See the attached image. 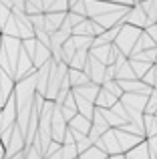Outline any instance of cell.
Masks as SVG:
<instances>
[{
    "label": "cell",
    "instance_id": "cell-30",
    "mask_svg": "<svg viewBox=\"0 0 157 159\" xmlns=\"http://www.w3.org/2000/svg\"><path fill=\"white\" fill-rule=\"evenodd\" d=\"M87 16H81V14H77V12H73V10H69L67 12V18H65V22H69L71 26H77L78 22H83Z\"/></svg>",
    "mask_w": 157,
    "mask_h": 159
},
{
    "label": "cell",
    "instance_id": "cell-25",
    "mask_svg": "<svg viewBox=\"0 0 157 159\" xmlns=\"http://www.w3.org/2000/svg\"><path fill=\"white\" fill-rule=\"evenodd\" d=\"M73 44L77 47V51H91L93 47V36H78V34H73Z\"/></svg>",
    "mask_w": 157,
    "mask_h": 159
},
{
    "label": "cell",
    "instance_id": "cell-37",
    "mask_svg": "<svg viewBox=\"0 0 157 159\" xmlns=\"http://www.w3.org/2000/svg\"><path fill=\"white\" fill-rule=\"evenodd\" d=\"M77 2H78V0H69V10H71V6H75Z\"/></svg>",
    "mask_w": 157,
    "mask_h": 159
},
{
    "label": "cell",
    "instance_id": "cell-24",
    "mask_svg": "<svg viewBox=\"0 0 157 159\" xmlns=\"http://www.w3.org/2000/svg\"><path fill=\"white\" fill-rule=\"evenodd\" d=\"M99 109H101V107H99ZM101 113H103V117H105V119H107V123H109V125H111V127H113V129L121 127V125L125 123V121H123L121 117H119L117 113L113 111V109H101Z\"/></svg>",
    "mask_w": 157,
    "mask_h": 159
},
{
    "label": "cell",
    "instance_id": "cell-1",
    "mask_svg": "<svg viewBox=\"0 0 157 159\" xmlns=\"http://www.w3.org/2000/svg\"><path fill=\"white\" fill-rule=\"evenodd\" d=\"M85 8H87V18L101 24L105 30L115 26V24H125L123 18L129 10V6H125V4L107 2V0H85Z\"/></svg>",
    "mask_w": 157,
    "mask_h": 159
},
{
    "label": "cell",
    "instance_id": "cell-12",
    "mask_svg": "<svg viewBox=\"0 0 157 159\" xmlns=\"http://www.w3.org/2000/svg\"><path fill=\"white\" fill-rule=\"evenodd\" d=\"M99 91H101V85H97V83H87V85H83V87H75L73 93H77V95H81V97H85V99H89V101L95 103Z\"/></svg>",
    "mask_w": 157,
    "mask_h": 159
},
{
    "label": "cell",
    "instance_id": "cell-29",
    "mask_svg": "<svg viewBox=\"0 0 157 159\" xmlns=\"http://www.w3.org/2000/svg\"><path fill=\"white\" fill-rule=\"evenodd\" d=\"M24 159H44V155L36 145H28V147H24Z\"/></svg>",
    "mask_w": 157,
    "mask_h": 159
},
{
    "label": "cell",
    "instance_id": "cell-20",
    "mask_svg": "<svg viewBox=\"0 0 157 159\" xmlns=\"http://www.w3.org/2000/svg\"><path fill=\"white\" fill-rule=\"evenodd\" d=\"M129 65H131V69H133V73H135V77H137V79H143V75H145L147 70L153 66L151 62L137 61V58H129Z\"/></svg>",
    "mask_w": 157,
    "mask_h": 159
},
{
    "label": "cell",
    "instance_id": "cell-14",
    "mask_svg": "<svg viewBox=\"0 0 157 159\" xmlns=\"http://www.w3.org/2000/svg\"><path fill=\"white\" fill-rule=\"evenodd\" d=\"M69 83H71V89H75V87H83V85H87V83H91V79L85 70L71 69V66H69Z\"/></svg>",
    "mask_w": 157,
    "mask_h": 159
},
{
    "label": "cell",
    "instance_id": "cell-19",
    "mask_svg": "<svg viewBox=\"0 0 157 159\" xmlns=\"http://www.w3.org/2000/svg\"><path fill=\"white\" fill-rule=\"evenodd\" d=\"M143 127H145V139L157 135V115H147L143 113Z\"/></svg>",
    "mask_w": 157,
    "mask_h": 159
},
{
    "label": "cell",
    "instance_id": "cell-17",
    "mask_svg": "<svg viewBox=\"0 0 157 159\" xmlns=\"http://www.w3.org/2000/svg\"><path fill=\"white\" fill-rule=\"evenodd\" d=\"M44 12H69V0H43Z\"/></svg>",
    "mask_w": 157,
    "mask_h": 159
},
{
    "label": "cell",
    "instance_id": "cell-16",
    "mask_svg": "<svg viewBox=\"0 0 157 159\" xmlns=\"http://www.w3.org/2000/svg\"><path fill=\"white\" fill-rule=\"evenodd\" d=\"M157 44H155V40L151 39L149 34H147L145 30L141 32V34H139V40H137V44H135V48H133V52L131 54H137V52H141V51H147V48H155ZM129 54V57H131Z\"/></svg>",
    "mask_w": 157,
    "mask_h": 159
},
{
    "label": "cell",
    "instance_id": "cell-27",
    "mask_svg": "<svg viewBox=\"0 0 157 159\" xmlns=\"http://www.w3.org/2000/svg\"><path fill=\"white\" fill-rule=\"evenodd\" d=\"M103 89H107L109 93H113L115 97H119L121 99V95H123V89H121V85H119V81L117 79H113V81H107V83H103Z\"/></svg>",
    "mask_w": 157,
    "mask_h": 159
},
{
    "label": "cell",
    "instance_id": "cell-43",
    "mask_svg": "<svg viewBox=\"0 0 157 159\" xmlns=\"http://www.w3.org/2000/svg\"><path fill=\"white\" fill-rule=\"evenodd\" d=\"M155 115H157V111H155Z\"/></svg>",
    "mask_w": 157,
    "mask_h": 159
},
{
    "label": "cell",
    "instance_id": "cell-11",
    "mask_svg": "<svg viewBox=\"0 0 157 159\" xmlns=\"http://www.w3.org/2000/svg\"><path fill=\"white\" fill-rule=\"evenodd\" d=\"M91 125H93V123H91V119L83 117L81 113H77V115L69 121V129H73V131H77V133H83V135H89Z\"/></svg>",
    "mask_w": 157,
    "mask_h": 159
},
{
    "label": "cell",
    "instance_id": "cell-9",
    "mask_svg": "<svg viewBox=\"0 0 157 159\" xmlns=\"http://www.w3.org/2000/svg\"><path fill=\"white\" fill-rule=\"evenodd\" d=\"M65 18H67V12H44V32L52 34L55 30H59Z\"/></svg>",
    "mask_w": 157,
    "mask_h": 159
},
{
    "label": "cell",
    "instance_id": "cell-3",
    "mask_svg": "<svg viewBox=\"0 0 157 159\" xmlns=\"http://www.w3.org/2000/svg\"><path fill=\"white\" fill-rule=\"evenodd\" d=\"M141 32H143V30H141V28H137V26L123 24L113 44H115V47H117L123 54H125V57H129V54L133 52V48H135V44H137L139 34H141Z\"/></svg>",
    "mask_w": 157,
    "mask_h": 159
},
{
    "label": "cell",
    "instance_id": "cell-39",
    "mask_svg": "<svg viewBox=\"0 0 157 159\" xmlns=\"http://www.w3.org/2000/svg\"><path fill=\"white\" fill-rule=\"evenodd\" d=\"M0 135H2V117H0Z\"/></svg>",
    "mask_w": 157,
    "mask_h": 159
},
{
    "label": "cell",
    "instance_id": "cell-35",
    "mask_svg": "<svg viewBox=\"0 0 157 159\" xmlns=\"http://www.w3.org/2000/svg\"><path fill=\"white\" fill-rule=\"evenodd\" d=\"M107 159H127V157H125V153H115V155H109Z\"/></svg>",
    "mask_w": 157,
    "mask_h": 159
},
{
    "label": "cell",
    "instance_id": "cell-4",
    "mask_svg": "<svg viewBox=\"0 0 157 159\" xmlns=\"http://www.w3.org/2000/svg\"><path fill=\"white\" fill-rule=\"evenodd\" d=\"M123 22L131 24V26H137V28H141V30H145V28L149 26V18H147L145 10L141 8V4H139V2L133 4V6H129L125 18H123Z\"/></svg>",
    "mask_w": 157,
    "mask_h": 159
},
{
    "label": "cell",
    "instance_id": "cell-22",
    "mask_svg": "<svg viewBox=\"0 0 157 159\" xmlns=\"http://www.w3.org/2000/svg\"><path fill=\"white\" fill-rule=\"evenodd\" d=\"M87 61H89V51H77L75 57L71 58V62H69V66H71V69L83 70V69H85V65H87Z\"/></svg>",
    "mask_w": 157,
    "mask_h": 159
},
{
    "label": "cell",
    "instance_id": "cell-41",
    "mask_svg": "<svg viewBox=\"0 0 157 159\" xmlns=\"http://www.w3.org/2000/svg\"><path fill=\"white\" fill-rule=\"evenodd\" d=\"M153 65H155V66H157V57H155V62H153Z\"/></svg>",
    "mask_w": 157,
    "mask_h": 159
},
{
    "label": "cell",
    "instance_id": "cell-34",
    "mask_svg": "<svg viewBox=\"0 0 157 159\" xmlns=\"http://www.w3.org/2000/svg\"><path fill=\"white\" fill-rule=\"evenodd\" d=\"M107 2H117V4H125V6H133V4H137L135 0H107Z\"/></svg>",
    "mask_w": 157,
    "mask_h": 159
},
{
    "label": "cell",
    "instance_id": "cell-2",
    "mask_svg": "<svg viewBox=\"0 0 157 159\" xmlns=\"http://www.w3.org/2000/svg\"><path fill=\"white\" fill-rule=\"evenodd\" d=\"M22 52V40L16 36H6L2 34V47H0V69L8 73L12 79L16 75V66H18V58Z\"/></svg>",
    "mask_w": 157,
    "mask_h": 159
},
{
    "label": "cell",
    "instance_id": "cell-13",
    "mask_svg": "<svg viewBox=\"0 0 157 159\" xmlns=\"http://www.w3.org/2000/svg\"><path fill=\"white\" fill-rule=\"evenodd\" d=\"M117 101H119V97H115L113 93H109L107 89H103V87H101V91H99V95H97V101H95V107L111 109Z\"/></svg>",
    "mask_w": 157,
    "mask_h": 159
},
{
    "label": "cell",
    "instance_id": "cell-40",
    "mask_svg": "<svg viewBox=\"0 0 157 159\" xmlns=\"http://www.w3.org/2000/svg\"><path fill=\"white\" fill-rule=\"evenodd\" d=\"M0 47H2V34H0Z\"/></svg>",
    "mask_w": 157,
    "mask_h": 159
},
{
    "label": "cell",
    "instance_id": "cell-15",
    "mask_svg": "<svg viewBox=\"0 0 157 159\" xmlns=\"http://www.w3.org/2000/svg\"><path fill=\"white\" fill-rule=\"evenodd\" d=\"M125 157H127V159H151V157H149V149H147L145 139H143L139 145H135L133 149H129V151L125 153Z\"/></svg>",
    "mask_w": 157,
    "mask_h": 159
},
{
    "label": "cell",
    "instance_id": "cell-38",
    "mask_svg": "<svg viewBox=\"0 0 157 159\" xmlns=\"http://www.w3.org/2000/svg\"><path fill=\"white\" fill-rule=\"evenodd\" d=\"M153 89L157 91V66H155V83H153Z\"/></svg>",
    "mask_w": 157,
    "mask_h": 159
},
{
    "label": "cell",
    "instance_id": "cell-7",
    "mask_svg": "<svg viewBox=\"0 0 157 159\" xmlns=\"http://www.w3.org/2000/svg\"><path fill=\"white\" fill-rule=\"evenodd\" d=\"M99 149H103V151L107 153V155H115V153H123L121 147H119V141H117V135H115V129H109V131H105L101 135V139L97 141Z\"/></svg>",
    "mask_w": 157,
    "mask_h": 159
},
{
    "label": "cell",
    "instance_id": "cell-42",
    "mask_svg": "<svg viewBox=\"0 0 157 159\" xmlns=\"http://www.w3.org/2000/svg\"><path fill=\"white\" fill-rule=\"evenodd\" d=\"M135 2H143V0H135Z\"/></svg>",
    "mask_w": 157,
    "mask_h": 159
},
{
    "label": "cell",
    "instance_id": "cell-26",
    "mask_svg": "<svg viewBox=\"0 0 157 159\" xmlns=\"http://www.w3.org/2000/svg\"><path fill=\"white\" fill-rule=\"evenodd\" d=\"M109 155H107L103 149H99L97 145H93V147H89L87 151H83L81 155H78V159H107Z\"/></svg>",
    "mask_w": 157,
    "mask_h": 159
},
{
    "label": "cell",
    "instance_id": "cell-23",
    "mask_svg": "<svg viewBox=\"0 0 157 159\" xmlns=\"http://www.w3.org/2000/svg\"><path fill=\"white\" fill-rule=\"evenodd\" d=\"M24 12H26L28 16H32V14H43V12H44L43 0H24Z\"/></svg>",
    "mask_w": 157,
    "mask_h": 159
},
{
    "label": "cell",
    "instance_id": "cell-18",
    "mask_svg": "<svg viewBox=\"0 0 157 159\" xmlns=\"http://www.w3.org/2000/svg\"><path fill=\"white\" fill-rule=\"evenodd\" d=\"M115 79H117V81H131V79H137V77H135V73H133V69H131V65H129V58H127L123 65L117 66Z\"/></svg>",
    "mask_w": 157,
    "mask_h": 159
},
{
    "label": "cell",
    "instance_id": "cell-31",
    "mask_svg": "<svg viewBox=\"0 0 157 159\" xmlns=\"http://www.w3.org/2000/svg\"><path fill=\"white\" fill-rule=\"evenodd\" d=\"M143 83H145V85H149V87H153V83H155V65L151 66L149 70H147L145 75H143V79H141Z\"/></svg>",
    "mask_w": 157,
    "mask_h": 159
},
{
    "label": "cell",
    "instance_id": "cell-28",
    "mask_svg": "<svg viewBox=\"0 0 157 159\" xmlns=\"http://www.w3.org/2000/svg\"><path fill=\"white\" fill-rule=\"evenodd\" d=\"M155 111H157V91L153 89V91H151V95L147 97L145 113H147V115H155Z\"/></svg>",
    "mask_w": 157,
    "mask_h": 159
},
{
    "label": "cell",
    "instance_id": "cell-36",
    "mask_svg": "<svg viewBox=\"0 0 157 159\" xmlns=\"http://www.w3.org/2000/svg\"><path fill=\"white\" fill-rule=\"evenodd\" d=\"M0 159H4V145H2V141H0Z\"/></svg>",
    "mask_w": 157,
    "mask_h": 159
},
{
    "label": "cell",
    "instance_id": "cell-33",
    "mask_svg": "<svg viewBox=\"0 0 157 159\" xmlns=\"http://www.w3.org/2000/svg\"><path fill=\"white\" fill-rule=\"evenodd\" d=\"M145 32H147V34H149L151 39L155 40V44H157V22H155V24H149V26L145 28Z\"/></svg>",
    "mask_w": 157,
    "mask_h": 159
},
{
    "label": "cell",
    "instance_id": "cell-10",
    "mask_svg": "<svg viewBox=\"0 0 157 159\" xmlns=\"http://www.w3.org/2000/svg\"><path fill=\"white\" fill-rule=\"evenodd\" d=\"M73 97H75V103H77V111L81 113L83 117H87V119H93V115H95V103L89 101V99H85V97H81V95H77V93H73Z\"/></svg>",
    "mask_w": 157,
    "mask_h": 159
},
{
    "label": "cell",
    "instance_id": "cell-8",
    "mask_svg": "<svg viewBox=\"0 0 157 159\" xmlns=\"http://www.w3.org/2000/svg\"><path fill=\"white\" fill-rule=\"evenodd\" d=\"M115 135H117V141H119V147H121L123 153H127L129 149H133L135 145H139L145 137L141 135H135V133H129V131H123V129H115Z\"/></svg>",
    "mask_w": 157,
    "mask_h": 159
},
{
    "label": "cell",
    "instance_id": "cell-21",
    "mask_svg": "<svg viewBox=\"0 0 157 159\" xmlns=\"http://www.w3.org/2000/svg\"><path fill=\"white\" fill-rule=\"evenodd\" d=\"M139 4H141V8L145 10L147 18H149V24H155L157 22V0H143V2H139Z\"/></svg>",
    "mask_w": 157,
    "mask_h": 159
},
{
    "label": "cell",
    "instance_id": "cell-5",
    "mask_svg": "<svg viewBox=\"0 0 157 159\" xmlns=\"http://www.w3.org/2000/svg\"><path fill=\"white\" fill-rule=\"evenodd\" d=\"M151 95V93H149ZM149 95H143V93H123L119 101L123 103V107L127 111H139V113H145L147 107V97Z\"/></svg>",
    "mask_w": 157,
    "mask_h": 159
},
{
    "label": "cell",
    "instance_id": "cell-32",
    "mask_svg": "<svg viewBox=\"0 0 157 159\" xmlns=\"http://www.w3.org/2000/svg\"><path fill=\"white\" fill-rule=\"evenodd\" d=\"M115 73H117V66H115V65H107V69H105V79H103V83L113 81V79H115Z\"/></svg>",
    "mask_w": 157,
    "mask_h": 159
},
{
    "label": "cell",
    "instance_id": "cell-6",
    "mask_svg": "<svg viewBox=\"0 0 157 159\" xmlns=\"http://www.w3.org/2000/svg\"><path fill=\"white\" fill-rule=\"evenodd\" d=\"M105 69H107V65H103L101 61H97V58L89 52V61H87V65H85V69H83V70L89 75L91 83L103 85V79H105Z\"/></svg>",
    "mask_w": 157,
    "mask_h": 159
}]
</instances>
